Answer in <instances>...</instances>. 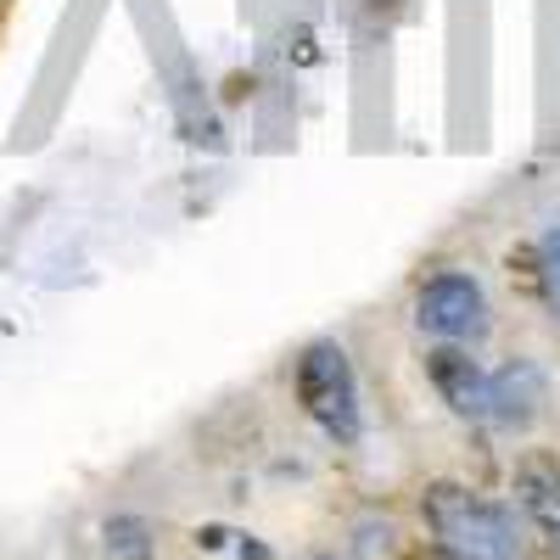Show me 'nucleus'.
Returning a JSON list of instances; mask_svg holds the SVG:
<instances>
[{"mask_svg": "<svg viewBox=\"0 0 560 560\" xmlns=\"http://www.w3.org/2000/svg\"><path fill=\"white\" fill-rule=\"evenodd\" d=\"M314 560H337V555H314Z\"/></svg>", "mask_w": 560, "mask_h": 560, "instance_id": "nucleus-9", "label": "nucleus"}, {"mask_svg": "<svg viewBox=\"0 0 560 560\" xmlns=\"http://www.w3.org/2000/svg\"><path fill=\"white\" fill-rule=\"evenodd\" d=\"M292 387H298V404L303 415L314 420V427L353 448L364 438V415H359V376H353V359L342 342L331 337H319L298 353V370H292Z\"/></svg>", "mask_w": 560, "mask_h": 560, "instance_id": "nucleus-2", "label": "nucleus"}, {"mask_svg": "<svg viewBox=\"0 0 560 560\" xmlns=\"http://www.w3.org/2000/svg\"><path fill=\"white\" fill-rule=\"evenodd\" d=\"M107 544L118 549V555H147L152 544H147V522H135V516H118V522H107Z\"/></svg>", "mask_w": 560, "mask_h": 560, "instance_id": "nucleus-8", "label": "nucleus"}, {"mask_svg": "<svg viewBox=\"0 0 560 560\" xmlns=\"http://www.w3.org/2000/svg\"><path fill=\"white\" fill-rule=\"evenodd\" d=\"M420 516L443 560H516V522L510 510L459 488V482H432L420 493Z\"/></svg>", "mask_w": 560, "mask_h": 560, "instance_id": "nucleus-1", "label": "nucleus"}, {"mask_svg": "<svg viewBox=\"0 0 560 560\" xmlns=\"http://www.w3.org/2000/svg\"><path fill=\"white\" fill-rule=\"evenodd\" d=\"M544 404H549V382L533 359H510L504 370H493V427L522 432L544 415Z\"/></svg>", "mask_w": 560, "mask_h": 560, "instance_id": "nucleus-5", "label": "nucleus"}, {"mask_svg": "<svg viewBox=\"0 0 560 560\" xmlns=\"http://www.w3.org/2000/svg\"><path fill=\"white\" fill-rule=\"evenodd\" d=\"M516 504L527 510V522L538 527V538L560 560V471H555V465H544V459L522 465V471H516Z\"/></svg>", "mask_w": 560, "mask_h": 560, "instance_id": "nucleus-6", "label": "nucleus"}, {"mask_svg": "<svg viewBox=\"0 0 560 560\" xmlns=\"http://www.w3.org/2000/svg\"><path fill=\"white\" fill-rule=\"evenodd\" d=\"M427 376H432L438 398H443L459 420H477V427H482V420H493V376H488V370L465 353L459 342L427 353Z\"/></svg>", "mask_w": 560, "mask_h": 560, "instance_id": "nucleus-4", "label": "nucleus"}, {"mask_svg": "<svg viewBox=\"0 0 560 560\" xmlns=\"http://www.w3.org/2000/svg\"><path fill=\"white\" fill-rule=\"evenodd\" d=\"M538 298L549 303V314L560 319V224L538 236Z\"/></svg>", "mask_w": 560, "mask_h": 560, "instance_id": "nucleus-7", "label": "nucleus"}, {"mask_svg": "<svg viewBox=\"0 0 560 560\" xmlns=\"http://www.w3.org/2000/svg\"><path fill=\"white\" fill-rule=\"evenodd\" d=\"M415 319L427 337L443 342H482L488 337V298L471 275H432L415 298Z\"/></svg>", "mask_w": 560, "mask_h": 560, "instance_id": "nucleus-3", "label": "nucleus"}]
</instances>
